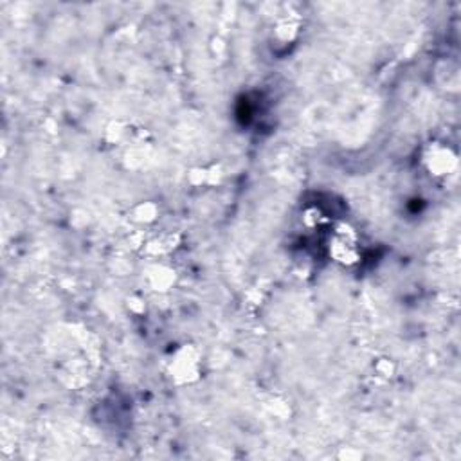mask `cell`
Instances as JSON below:
<instances>
[{"mask_svg": "<svg viewBox=\"0 0 461 461\" xmlns=\"http://www.w3.org/2000/svg\"><path fill=\"white\" fill-rule=\"evenodd\" d=\"M200 348L195 344H180L168 360V376L175 386H189L198 382L202 376Z\"/></svg>", "mask_w": 461, "mask_h": 461, "instance_id": "1", "label": "cell"}, {"mask_svg": "<svg viewBox=\"0 0 461 461\" xmlns=\"http://www.w3.org/2000/svg\"><path fill=\"white\" fill-rule=\"evenodd\" d=\"M299 29H301V17L299 15H283L274 26V38L286 45V43H292L298 38Z\"/></svg>", "mask_w": 461, "mask_h": 461, "instance_id": "5", "label": "cell"}, {"mask_svg": "<svg viewBox=\"0 0 461 461\" xmlns=\"http://www.w3.org/2000/svg\"><path fill=\"white\" fill-rule=\"evenodd\" d=\"M145 278L152 291L168 292L173 288V285H175L177 272L171 265L157 260L155 263L148 265V269H146L145 272Z\"/></svg>", "mask_w": 461, "mask_h": 461, "instance_id": "4", "label": "cell"}, {"mask_svg": "<svg viewBox=\"0 0 461 461\" xmlns=\"http://www.w3.org/2000/svg\"><path fill=\"white\" fill-rule=\"evenodd\" d=\"M179 240H180L179 235L157 236V238L146 242L145 251L148 256L159 258V260H161V258H164L166 254H170L171 251H175V249L179 247Z\"/></svg>", "mask_w": 461, "mask_h": 461, "instance_id": "6", "label": "cell"}, {"mask_svg": "<svg viewBox=\"0 0 461 461\" xmlns=\"http://www.w3.org/2000/svg\"><path fill=\"white\" fill-rule=\"evenodd\" d=\"M129 308L133 314H141L145 310V305H142V299L139 298H130L129 299Z\"/></svg>", "mask_w": 461, "mask_h": 461, "instance_id": "11", "label": "cell"}, {"mask_svg": "<svg viewBox=\"0 0 461 461\" xmlns=\"http://www.w3.org/2000/svg\"><path fill=\"white\" fill-rule=\"evenodd\" d=\"M375 372H376V375L388 380V379H391V376H393L395 366L389 359H380L379 363H376V366H375Z\"/></svg>", "mask_w": 461, "mask_h": 461, "instance_id": "10", "label": "cell"}, {"mask_svg": "<svg viewBox=\"0 0 461 461\" xmlns=\"http://www.w3.org/2000/svg\"><path fill=\"white\" fill-rule=\"evenodd\" d=\"M222 168L220 166H204V168H193L189 171V182L193 186H214V184L222 182Z\"/></svg>", "mask_w": 461, "mask_h": 461, "instance_id": "7", "label": "cell"}, {"mask_svg": "<svg viewBox=\"0 0 461 461\" xmlns=\"http://www.w3.org/2000/svg\"><path fill=\"white\" fill-rule=\"evenodd\" d=\"M422 163L432 177H447L456 170L458 157L445 142H431L423 149Z\"/></svg>", "mask_w": 461, "mask_h": 461, "instance_id": "3", "label": "cell"}, {"mask_svg": "<svg viewBox=\"0 0 461 461\" xmlns=\"http://www.w3.org/2000/svg\"><path fill=\"white\" fill-rule=\"evenodd\" d=\"M159 213H161L159 205L148 200V202H141V204H137L136 207H133L132 218L137 224H145V226H148V224H154L155 220H157Z\"/></svg>", "mask_w": 461, "mask_h": 461, "instance_id": "8", "label": "cell"}, {"mask_svg": "<svg viewBox=\"0 0 461 461\" xmlns=\"http://www.w3.org/2000/svg\"><path fill=\"white\" fill-rule=\"evenodd\" d=\"M303 220H305V226L307 227H319L326 222V217L321 213L317 207H312V210L305 211Z\"/></svg>", "mask_w": 461, "mask_h": 461, "instance_id": "9", "label": "cell"}, {"mask_svg": "<svg viewBox=\"0 0 461 461\" xmlns=\"http://www.w3.org/2000/svg\"><path fill=\"white\" fill-rule=\"evenodd\" d=\"M328 252L333 261H337L339 265H344V267L359 263L360 242L357 230L348 224H337L330 235Z\"/></svg>", "mask_w": 461, "mask_h": 461, "instance_id": "2", "label": "cell"}]
</instances>
